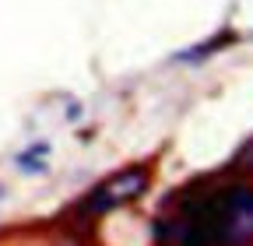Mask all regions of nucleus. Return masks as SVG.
<instances>
[{
    "instance_id": "nucleus-3",
    "label": "nucleus",
    "mask_w": 253,
    "mask_h": 246,
    "mask_svg": "<svg viewBox=\"0 0 253 246\" xmlns=\"http://www.w3.org/2000/svg\"><path fill=\"white\" fill-rule=\"evenodd\" d=\"M42 159H46V144H42V148H32L28 155H21L18 162H21V169H25V172H36V169H46V162H42Z\"/></svg>"
},
{
    "instance_id": "nucleus-2",
    "label": "nucleus",
    "mask_w": 253,
    "mask_h": 246,
    "mask_svg": "<svg viewBox=\"0 0 253 246\" xmlns=\"http://www.w3.org/2000/svg\"><path fill=\"white\" fill-rule=\"evenodd\" d=\"M144 190H148V169H126V172H116L113 179L99 183L88 194V201L81 204V211L84 214H102V211H113L120 204L137 201Z\"/></svg>"
},
{
    "instance_id": "nucleus-4",
    "label": "nucleus",
    "mask_w": 253,
    "mask_h": 246,
    "mask_svg": "<svg viewBox=\"0 0 253 246\" xmlns=\"http://www.w3.org/2000/svg\"><path fill=\"white\" fill-rule=\"evenodd\" d=\"M239 159H243L239 165H253V141H250V144L243 148V155H239Z\"/></svg>"
},
{
    "instance_id": "nucleus-1",
    "label": "nucleus",
    "mask_w": 253,
    "mask_h": 246,
    "mask_svg": "<svg viewBox=\"0 0 253 246\" xmlns=\"http://www.w3.org/2000/svg\"><path fill=\"white\" fill-rule=\"evenodd\" d=\"M162 246H243L253 239V187L183 194L179 211L155 225Z\"/></svg>"
}]
</instances>
